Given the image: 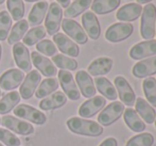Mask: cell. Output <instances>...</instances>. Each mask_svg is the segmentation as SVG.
<instances>
[{"label": "cell", "mask_w": 156, "mask_h": 146, "mask_svg": "<svg viewBox=\"0 0 156 146\" xmlns=\"http://www.w3.org/2000/svg\"><path fill=\"white\" fill-rule=\"evenodd\" d=\"M67 127L73 133L86 137H99L103 133V127L94 121L82 117H71L67 121Z\"/></svg>", "instance_id": "cell-1"}, {"label": "cell", "mask_w": 156, "mask_h": 146, "mask_svg": "<svg viewBox=\"0 0 156 146\" xmlns=\"http://www.w3.org/2000/svg\"><path fill=\"white\" fill-rule=\"evenodd\" d=\"M156 6L153 3H148L142 10L140 21V34L146 41L152 39L155 35Z\"/></svg>", "instance_id": "cell-2"}, {"label": "cell", "mask_w": 156, "mask_h": 146, "mask_svg": "<svg viewBox=\"0 0 156 146\" xmlns=\"http://www.w3.org/2000/svg\"><path fill=\"white\" fill-rule=\"evenodd\" d=\"M62 6L58 2H52L48 8V13L45 21V29L47 30L48 34L54 35L58 33L61 26V21H62Z\"/></svg>", "instance_id": "cell-3"}, {"label": "cell", "mask_w": 156, "mask_h": 146, "mask_svg": "<svg viewBox=\"0 0 156 146\" xmlns=\"http://www.w3.org/2000/svg\"><path fill=\"white\" fill-rule=\"evenodd\" d=\"M124 112V105L121 101H113L107 105L102 112L99 114L98 122L103 126H109L121 117Z\"/></svg>", "instance_id": "cell-4"}, {"label": "cell", "mask_w": 156, "mask_h": 146, "mask_svg": "<svg viewBox=\"0 0 156 146\" xmlns=\"http://www.w3.org/2000/svg\"><path fill=\"white\" fill-rule=\"evenodd\" d=\"M134 27L129 23H116L105 32V39L112 43H118L126 39L132 35Z\"/></svg>", "instance_id": "cell-5"}, {"label": "cell", "mask_w": 156, "mask_h": 146, "mask_svg": "<svg viewBox=\"0 0 156 146\" xmlns=\"http://www.w3.org/2000/svg\"><path fill=\"white\" fill-rule=\"evenodd\" d=\"M14 114L16 116L20 117V118L26 119V121L32 122L36 125H43L47 121L46 115L43 112H41L39 110L35 109V108L29 105H25V103L17 105L14 109Z\"/></svg>", "instance_id": "cell-6"}, {"label": "cell", "mask_w": 156, "mask_h": 146, "mask_svg": "<svg viewBox=\"0 0 156 146\" xmlns=\"http://www.w3.org/2000/svg\"><path fill=\"white\" fill-rule=\"evenodd\" d=\"M115 82V87L117 90V94L119 96L121 103L125 106H131L135 105L136 101V96L134 93L133 88L129 85V83L127 82V80L122 76H117L114 80Z\"/></svg>", "instance_id": "cell-7"}, {"label": "cell", "mask_w": 156, "mask_h": 146, "mask_svg": "<svg viewBox=\"0 0 156 146\" xmlns=\"http://www.w3.org/2000/svg\"><path fill=\"white\" fill-rule=\"evenodd\" d=\"M58 80L61 82V87L65 92L66 96L69 99H71V100H78L81 97V94L71 73H69L68 70L62 69L58 73Z\"/></svg>", "instance_id": "cell-8"}, {"label": "cell", "mask_w": 156, "mask_h": 146, "mask_svg": "<svg viewBox=\"0 0 156 146\" xmlns=\"http://www.w3.org/2000/svg\"><path fill=\"white\" fill-rule=\"evenodd\" d=\"M62 29L68 36H70L78 44L83 45V44H86L87 41H88V36L85 33L84 29L76 21H73V19H69V18L63 19Z\"/></svg>", "instance_id": "cell-9"}, {"label": "cell", "mask_w": 156, "mask_h": 146, "mask_svg": "<svg viewBox=\"0 0 156 146\" xmlns=\"http://www.w3.org/2000/svg\"><path fill=\"white\" fill-rule=\"evenodd\" d=\"M0 124L5 128H8V129L13 130L14 132L21 134V136H28V134H31L34 132V127L31 124L20 121V119L16 118V117L12 115L3 116L1 118Z\"/></svg>", "instance_id": "cell-10"}, {"label": "cell", "mask_w": 156, "mask_h": 146, "mask_svg": "<svg viewBox=\"0 0 156 146\" xmlns=\"http://www.w3.org/2000/svg\"><path fill=\"white\" fill-rule=\"evenodd\" d=\"M105 105H106V99L103 96H94L81 105V107L79 108V114L85 118L93 117L99 111H101L105 107Z\"/></svg>", "instance_id": "cell-11"}, {"label": "cell", "mask_w": 156, "mask_h": 146, "mask_svg": "<svg viewBox=\"0 0 156 146\" xmlns=\"http://www.w3.org/2000/svg\"><path fill=\"white\" fill-rule=\"evenodd\" d=\"M25 79V74L23 70H19L17 68L6 70L5 73L0 77V88L4 91H11L16 88L23 80Z\"/></svg>", "instance_id": "cell-12"}, {"label": "cell", "mask_w": 156, "mask_h": 146, "mask_svg": "<svg viewBox=\"0 0 156 146\" xmlns=\"http://www.w3.org/2000/svg\"><path fill=\"white\" fill-rule=\"evenodd\" d=\"M156 54V39L144 41L134 45L129 50V57L133 60H141Z\"/></svg>", "instance_id": "cell-13"}, {"label": "cell", "mask_w": 156, "mask_h": 146, "mask_svg": "<svg viewBox=\"0 0 156 146\" xmlns=\"http://www.w3.org/2000/svg\"><path fill=\"white\" fill-rule=\"evenodd\" d=\"M41 74L37 70H31L27 77L25 78L23 82L21 83L19 88V95L23 99H30L35 93V90L38 87L41 82Z\"/></svg>", "instance_id": "cell-14"}, {"label": "cell", "mask_w": 156, "mask_h": 146, "mask_svg": "<svg viewBox=\"0 0 156 146\" xmlns=\"http://www.w3.org/2000/svg\"><path fill=\"white\" fill-rule=\"evenodd\" d=\"M13 56L16 65L23 72H30L32 68L31 57L26 45L23 43H16L13 46Z\"/></svg>", "instance_id": "cell-15"}, {"label": "cell", "mask_w": 156, "mask_h": 146, "mask_svg": "<svg viewBox=\"0 0 156 146\" xmlns=\"http://www.w3.org/2000/svg\"><path fill=\"white\" fill-rule=\"evenodd\" d=\"M76 81L82 95L86 98H91L96 95V87L91 76L85 70H79L76 74Z\"/></svg>", "instance_id": "cell-16"}, {"label": "cell", "mask_w": 156, "mask_h": 146, "mask_svg": "<svg viewBox=\"0 0 156 146\" xmlns=\"http://www.w3.org/2000/svg\"><path fill=\"white\" fill-rule=\"evenodd\" d=\"M53 42L58 48L65 54L69 57H78L80 54V48L74 42H72L68 36L63 33H56L53 35Z\"/></svg>", "instance_id": "cell-17"}, {"label": "cell", "mask_w": 156, "mask_h": 146, "mask_svg": "<svg viewBox=\"0 0 156 146\" xmlns=\"http://www.w3.org/2000/svg\"><path fill=\"white\" fill-rule=\"evenodd\" d=\"M82 25L85 33L91 39H98L101 34V27L97 16L93 12H85L82 16Z\"/></svg>", "instance_id": "cell-18"}, {"label": "cell", "mask_w": 156, "mask_h": 146, "mask_svg": "<svg viewBox=\"0 0 156 146\" xmlns=\"http://www.w3.org/2000/svg\"><path fill=\"white\" fill-rule=\"evenodd\" d=\"M32 62L34 66L46 77H53L56 75L58 70L56 67L53 65L52 61H50L48 58L44 57L43 54H38L37 51H33L31 54Z\"/></svg>", "instance_id": "cell-19"}, {"label": "cell", "mask_w": 156, "mask_h": 146, "mask_svg": "<svg viewBox=\"0 0 156 146\" xmlns=\"http://www.w3.org/2000/svg\"><path fill=\"white\" fill-rule=\"evenodd\" d=\"M132 72L136 78H148L156 74V56L136 63Z\"/></svg>", "instance_id": "cell-20"}, {"label": "cell", "mask_w": 156, "mask_h": 146, "mask_svg": "<svg viewBox=\"0 0 156 146\" xmlns=\"http://www.w3.org/2000/svg\"><path fill=\"white\" fill-rule=\"evenodd\" d=\"M142 8L138 3H127L118 10L116 17L118 21H124V23H129L134 21L141 15Z\"/></svg>", "instance_id": "cell-21"}, {"label": "cell", "mask_w": 156, "mask_h": 146, "mask_svg": "<svg viewBox=\"0 0 156 146\" xmlns=\"http://www.w3.org/2000/svg\"><path fill=\"white\" fill-rule=\"evenodd\" d=\"M135 111L140 116V118L144 119V123L147 124H153L155 122L156 112L154 108L146 100V99L139 98L136 99L135 101Z\"/></svg>", "instance_id": "cell-22"}, {"label": "cell", "mask_w": 156, "mask_h": 146, "mask_svg": "<svg viewBox=\"0 0 156 146\" xmlns=\"http://www.w3.org/2000/svg\"><path fill=\"white\" fill-rule=\"evenodd\" d=\"M67 103V96L63 92H55L48 97H45L39 103V108L44 111L58 109Z\"/></svg>", "instance_id": "cell-23"}, {"label": "cell", "mask_w": 156, "mask_h": 146, "mask_svg": "<svg viewBox=\"0 0 156 146\" xmlns=\"http://www.w3.org/2000/svg\"><path fill=\"white\" fill-rule=\"evenodd\" d=\"M113 66V60L107 57H101L94 60L88 66V74L90 76H101L109 73Z\"/></svg>", "instance_id": "cell-24"}, {"label": "cell", "mask_w": 156, "mask_h": 146, "mask_svg": "<svg viewBox=\"0 0 156 146\" xmlns=\"http://www.w3.org/2000/svg\"><path fill=\"white\" fill-rule=\"evenodd\" d=\"M124 122L127 125V127L131 130L135 132H142L146 129V124L140 118V116L137 114V112L132 108H127L124 109L123 112Z\"/></svg>", "instance_id": "cell-25"}, {"label": "cell", "mask_w": 156, "mask_h": 146, "mask_svg": "<svg viewBox=\"0 0 156 146\" xmlns=\"http://www.w3.org/2000/svg\"><path fill=\"white\" fill-rule=\"evenodd\" d=\"M48 8H49V4L46 1H41L35 3V6H33L31 12L28 17V23L30 26L35 27V26H38L43 23L44 17L47 14Z\"/></svg>", "instance_id": "cell-26"}, {"label": "cell", "mask_w": 156, "mask_h": 146, "mask_svg": "<svg viewBox=\"0 0 156 146\" xmlns=\"http://www.w3.org/2000/svg\"><path fill=\"white\" fill-rule=\"evenodd\" d=\"M94 84H96V88L105 98L109 99V100H116L118 97L117 91H116V88L113 85V83L108 80L107 78H104V77H97L94 79Z\"/></svg>", "instance_id": "cell-27"}, {"label": "cell", "mask_w": 156, "mask_h": 146, "mask_svg": "<svg viewBox=\"0 0 156 146\" xmlns=\"http://www.w3.org/2000/svg\"><path fill=\"white\" fill-rule=\"evenodd\" d=\"M120 6V0H94L91 2L93 13L99 15H105L115 11Z\"/></svg>", "instance_id": "cell-28"}, {"label": "cell", "mask_w": 156, "mask_h": 146, "mask_svg": "<svg viewBox=\"0 0 156 146\" xmlns=\"http://www.w3.org/2000/svg\"><path fill=\"white\" fill-rule=\"evenodd\" d=\"M91 2L93 0H74L68 8H66L63 15H65L66 18L69 19L79 16L81 13L85 12L91 6Z\"/></svg>", "instance_id": "cell-29"}, {"label": "cell", "mask_w": 156, "mask_h": 146, "mask_svg": "<svg viewBox=\"0 0 156 146\" xmlns=\"http://www.w3.org/2000/svg\"><path fill=\"white\" fill-rule=\"evenodd\" d=\"M20 95L16 91H13V92H10L6 95H4L1 100H0V113H9L11 110H13L18 105L19 101H20Z\"/></svg>", "instance_id": "cell-30"}, {"label": "cell", "mask_w": 156, "mask_h": 146, "mask_svg": "<svg viewBox=\"0 0 156 146\" xmlns=\"http://www.w3.org/2000/svg\"><path fill=\"white\" fill-rule=\"evenodd\" d=\"M28 28H29V24L27 21L21 19V21H17L14 25V27L12 28V31L10 32V36L8 37L9 45H15L16 43H18L25 36Z\"/></svg>", "instance_id": "cell-31"}, {"label": "cell", "mask_w": 156, "mask_h": 146, "mask_svg": "<svg viewBox=\"0 0 156 146\" xmlns=\"http://www.w3.org/2000/svg\"><path fill=\"white\" fill-rule=\"evenodd\" d=\"M58 88V81L55 78H48L45 79L41 85L35 91V96L37 98H45L46 96L52 94V92L56 91Z\"/></svg>", "instance_id": "cell-32"}, {"label": "cell", "mask_w": 156, "mask_h": 146, "mask_svg": "<svg viewBox=\"0 0 156 146\" xmlns=\"http://www.w3.org/2000/svg\"><path fill=\"white\" fill-rule=\"evenodd\" d=\"M142 88L148 103L152 105V107H156V79L153 77L144 79L142 82Z\"/></svg>", "instance_id": "cell-33"}, {"label": "cell", "mask_w": 156, "mask_h": 146, "mask_svg": "<svg viewBox=\"0 0 156 146\" xmlns=\"http://www.w3.org/2000/svg\"><path fill=\"white\" fill-rule=\"evenodd\" d=\"M46 36V29L43 26H38L28 31L27 34L23 36V45L33 46L36 43H38L41 39H43Z\"/></svg>", "instance_id": "cell-34"}, {"label": "cell", "mask_w": 156, "mask_h": 146, "mask_svg": "<svg viewBox=\"0 0 156 146\" xmlns=\"http://www.w3.org/2000/svg\"><path fill=\"white\" fill-rule=\"evenodd\" d=\"M6 6L10 11V14L12 15V18L16 21H21V18L25 15V4L23 0H8Z\"/></svg>", "instance_id": "cell-35"}, {"label": "cell", "mask_w": 156, "mask_h": 146, "mask_svg": "<svg viewBox=\"0 0 156 146\" xmlns=\"http://www.w3.org/2000/svg\"><path fill=\"white\" fill-rule=\"evenodd\" d=\"M52 62L63 70H76L78 67V62L76 60L64 54H55L52 57Z\"/></svg>", "instance_id": "cell-36"}, {"label": "cell", "mask_w": 156, "mask_h": 146, "mask_svg": "<svg viewBox=\"0 0 156 146\" xmlns=\"http://www.w3.org/2000/svg\"><path fill=\"white\" fill-rule=\"evenodd\" d=\"M154 143V137L149 132H141L140 134L131 138L125 146H152Z\"/></svg>", "instance_id": "cell-37"}, {"label": "cell", "mask_w": 156, "mask_h": 146, "mask_svg": "<svg viewBox=\"0 0 156 146\" xmlns=\"http://www.w3.org/2000/svg\"><path fill=\"white\" fill-rule=\"evenodd\" d=\"M12 27V18L10 13L6 11L0 12V41H4L8 39L9 32Z\"/></svg>", "instance_id": "cell-38"}, {"label": "cell", "mask_w": 156, "mask_h": 146, "mask_svg": "<svg viewBox=\"0 0 156 146\" xmlns=\"http://www.w3.org/2000/svg\"><path fill=\"white\" fill-rule=\"evenodd\" d=\"M36 49H37V51L41 52V54H44L45 56L52 57L56 54L58 48L55 47V45H54L51 41H49V39H43V41H41L39 43H37Z\"/></svg>", "instance_id": "cell-39"}, {"label": "cell", "mask_w": 156, "mask_h": 146, "mask_svg": "<svg viewBox=\"0 0 156 146\" xmlns=\"http://www.w3.org/2000/svg\"><path fill=\"white\" fill-rule=\"evenodd\" d=\"M0 141L4 143L6 146H19L20 140L15 136L14 133L10 132L9 130L1 129L0 128Z\"/></svg>", "instance_id": "cell-40"}, {"label": "cell", "mask_w": 156, "mask_h": 146, "mask_svg": "<svg viewBox=\"0 0 156 146\" xmlns=\"http://www.w3.org/2000/svg\"><path fill=\"white\" fill-rule=\"evenodd\" d=\"M99 146H118V143L115 138H107Z\"/></svg>", "instance_id": "cell-41"}, {"label": "cell", "mask_w": 156, "mask_h": 146, "mask_svg": "<svg viewBox=\"0 0 156 146\" xmlns=\"http://www.w3.org/2000/svg\"><path fill=\"white\" fill-rule=\"evenodd\" d=\"M62 8H68L70 6V0H56Z\"/></svg>", "instance_id": "cell-42"}, {"label": "cell", "mask_w": 156, "mask_h": 146, "mask_svg": "<svg viewBox=\"0 0 156 146\" xmlns=\"http://www.w3.org/2000/svg\"><path fill=\"white\" fill-rule=\"evenodd\" d=\"M137 1V3L138 4H146V3H150V1H152V0H136Z\"/></svg>", "instance_id": "cell-43"}, {"label": "cell", "mask_w": 156, "mask_h": 146, "mask_svg": "<svg viewBox=\"0 0 156 146\" xmlns=\"http://www.w3.org/2000/svg\"><path fill=\"white\" fill-rule=\"evenodd\" d=\"M25 1H27V2H34V1H39V0H25ZM44 1V0H43Z\"/></svg>", "instance_id": "cell-44"}, {"label": "cell", "mask_w": 156, "mask_h": 146, "mask_svg": "<svg viewBox=\"0 0 156 146\" xmlns=\"http://www.w3.org/2000/svg\"><path fill=\"white\" fill-rule=\"evenodd\" d=\"M1 54H2V47H1V45H0V60H1Z\"/></svg>", "instance_id": "cell-45"}, {"label": "cell", "mask_w": 156, "mask_h": 146, "mask_svg": "<svg viewBox=\"0 0 156 146\" xmlns=\"http://www.w3.org/2000/svg\"><path fill=\"white\" fill-rule=\"evenodd\" d=\"M4 1H5V0H0V4H2V3H3Z\"/></svg>", "instance_id": "cell-46"}, {"label": "cell", "mask_w": 156, "mask_h": 146, "mask_svg": "<svg viewBox=\"0 0 156 146\" xmlns=\"http://www.w3.org/2000/svg\"><path fill=\"white\" fill-rule=\"evenodd\" d=\"M154 123H155V128H156V117H155V122H154Z\"/></svg>", "instance_id": "cell-47"}, {"label": "cell", "mask_w": 156, "mask_h": 146, "mask_svg": "<svg viewBox=\"0 0 156 146\" xmlns=\"http://www.w3.org/2000/svg\"><path fill=\"white\" fill-rule=\"evenodd\" d=\"M0 146H3V145H2V144H1V142H0Z\"/></svg>", "instance_id": "cell-48"}, {"label": "cell", "mask_w": 156, "mask_h": 146, "mask_svg": "<svg viewBox=\"0 0 156 146\" xmlns=\"http://www.w3.org/2000/svg\"><path fill=\"white\" fill-rule=\"evenodd\" d=\"M0 96H1V91H0Z\"/></svg>", "instance_id": "cell-49"}, {"label": "cell", "mask_w": 156, "mask_h": 146, "mask_svg": "<svg viewBox=\"0 0 156 146\" xmlns=\"http://www.w3.org/2000/svg\"><path fill=\"white\" fill-rule=\"evenodd\" d=\"M155 35H156V30H155Z\"/></svg>", "instance_id": "cell-50"}, {"label": "cell", "mask_w": 156, "mask_h": 146, "mask_svg": "<svg viewBox=\"0 0 156 146\" xmlns=\"http://www.w3.org/2000/svg\"><path fill=\"white\" fill-rule=\"evenodd\" d=\"M0 122H1V119H0Z\"/></svg>", "instance_id": "cell-51"}]
</instances>
